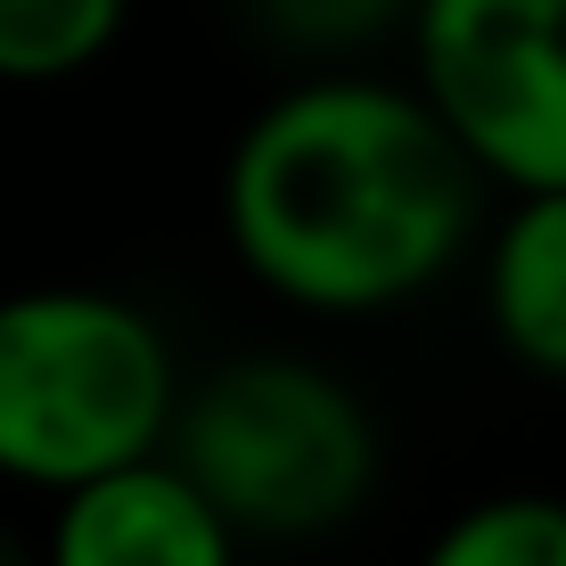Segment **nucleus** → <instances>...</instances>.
Instances as JSON below:
<instances>
[{
	"label": "nucleus",
	"mask_w": 566,
	"mask_h": 566,
	"mask_svg": "<svg viewBox=\"0 0 566 566\" xmlns=\"http://www.w3.org/2000/svg\"><path fill=\"white\" fill-rule=\"evenodd\" d=\"M165 460L239 534H328L369 501L378 436L328 369L247 354L181 402Z\"/></svg>",
	"instance_id": "nucleus-3"
},
{
	"label": "nucleus",
	"mask_w": 566,
	"mask_h": 566,
	"mask_svg": "<svg viewBox=\"0 0 566 566\" xmlns=\"http://www.w3.org/2000/svg\"><path fill=\"white\" fill-rule=\"evenodd\" d=\"M115 25L124 0H0V83H57L91 66Z\"/></svg>",
	"instance_id": "nucleus-7"
},
{
	"label": "nucleus",
	"mask_w": 566,
	"mask_h": 566,
	"mask_svg": "<svg viewBox=\"0 0 566 566\" xmlns=\"http://www.w3.org/2000/svg\"><path fill=\"white\" fill-rule=\"evenodd\" d=\"M419 83L476 172L566 189V0H419Z\"/></svg>",
	"instance_id": "nucleus-4"
},
{
	"label": "nucleus",
	"mask_w": 566,
	"mask_h": 566,
	"mask_svg": "<svg viewBox=\"0 0 566 566\" xmlns=\"http://www.w3.org/2000/svg\"><path fill=\"white\" fill-rule=\"evenodd\" d=\"M484 312L534 378L566 386V189L517 198V213L501 222L493 271H484Z\"/></svg>",
	"instance_id": "nucleus-6"
},
{
	"label": "nucleus",
	"mask_w": 566,
	"mask_h": 566,
	"mask_svg": "<svg viewBox=\"0 0 566 566\" xmlns=\"http://www.w3.org/2000/svg\"><path fill=\"white\" fill-rule=\"evenodd\" d=\"M230 551H239V525L172 460L66 493L42 542L50 566H230Z\"/></svg>",
	"instance_id": "nucleus-5"
},
{
	"label": "nucleus",
	"mask_w": 566,
	"mask_h": 566,
	"mask_svg": "<svg viewBox=\"0 0 566 566\" xmlns=\"http://www.w3.org/2000/svg\"><path fill=\"white\" fill-rule=\"evenodd\" d=\"M255 9L287 33V42H304V50H345V42L386 33L402 17V0H255ZM411 9H419V0H411Z\"/></svg>",
	"instance_id": "nucleus-9"
},
{
	"label": "nucleus",
	"mask_w": 566,
	"mask_h": 566,
	"mask_svg": "<svg viewBox=\"0 0 566 566\" xmlns=\"http://www.w3.org/2000/svg\"><path fill=\"white\" fill-rule=\"evenodd\" d=\"M230 247L304 312H386L460 255L476 165L395 83H304L230 148Z\"/></svg>",
	"instance_id": "nucleus-1"
},
{
	"label": "nucleus",
	"mask_w": 566,
	"mask_h": 566,
	"mask_svg": "<svg viewBox=\"0 0 566 566\" xmlns=\"http://www.w3.org/2000/svg\"><path fill=\"white\" fill-rule=\"evenodd\" d=\"M419 566H566V501L493 493L443 525Z\"/></svg>",
	"instance_id": "nucleus-8"
},
{
	"label": "nucleus",
	"mask_w": 566,
	"mask_h": 566,
	"mask_svg": "<svg viewBox=\"0 0 566 566\" xmlns=\"http://www.w3.org/2000/svg\"><path fill=\"white\" fill-rule=\"evenodd\" d=\"M0 566H50V558H42V551H33V542H17V534H9V525H0Z\"/></svg>",
	"instance_id": "nucleus-10"
},
{
	"label": "nucleus",
	"mask_w": 566,
	"mask_h": 566,
	"mask_svg": "<svg viewBox=\"0 0 566 566\" xmlns=\"http://www.w3.org/2000/svg\"><path fill=\"white\" fill-rule=\"evenodd\" d=\"M181 378L140 304L99 287L0 296V476L83 493L172 443Z\"/></svg>",
	"instance_id": "nucleus-2"
}]
</instances>
